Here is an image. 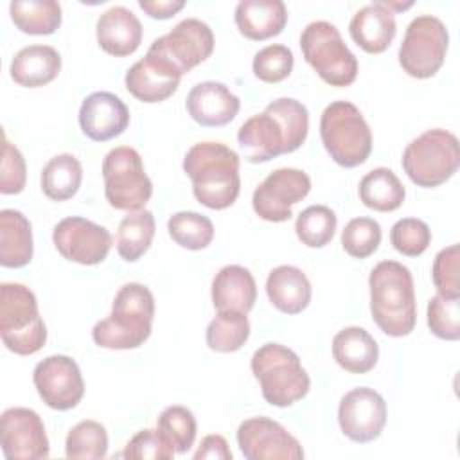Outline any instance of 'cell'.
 Returning a JSON list of instances; mask_svg holds the SVG:
<instances>
[{
  "label": "cell",
  "instance_id": "30",
  "mask_svg": "<svg viewBox=\"0 0 460 460\" xmlns=\"http://www.w3.org/2000/svg\"><path fill=\"white\" fill-rule=\"evenodd\" d=\"M358 192L363 205L377 212L397 210L406 196L401 180L388 167H376L368 171L361 178Z\"/></svg>",
  "mask_w": 460,
  "mask_h": 460
},
{
  "label": "cell",
  "instance_id": "46",
  "mask_svg": "<svg viewBox=\"0 0 460 460\" xmlns=\"http://www.w3.org/2000/svg\"><path fill=\"white\" fill-rule=\"evenodd\" d=\"M196 460H232V451L223 435H207L201 438L198 451L194 453Z\"/></svg>",
  "mask_w": 460,
  "mask_h": 460
},
{
  "label": "cell",
  "instance_id": "23",
  "mask_svg": "<svg viewBox=\"0 0 460 460\" xmlns=\"http://www.w3.org/2000/svg\"><path fill=\"white\" fill-rule=\"evenodd\" d=\"M349 32L365 52L381 54L390 47L397 32L394 13L381 2H372L356 11L349 23Z\"/></svg>",
  "mask_w": 460,
  "mask_h": 460
},
{
  "label": "cell",
  "instance_id": "37",
  "mask_svg": "<svg viewBox=\"0 0 460 460\" xmlns=\"http://www.w3.org/2000/svg\"><path fill=\"white\" fill-rule=\"evenodd\" d=\"M336 214L325 205H311L304 208L295 221L296 237L309 248H323L336 232Z\"/></svg>",
  "mask_w": 460,
  "mask_h": 460
},
{
  "label": "cell",
  "instance_id": "22",
  "mask_svg": "<svg viewBox=\"0 0 460 460\" xmlns=\"http://www.w3.org/2000/svg\"><path fill=\"white\" fill-rule=\"evenodd\" d=\"M99 47L115 58L133 54L142 41V23L124 5H113L97 18L95 25Z\"/></svg>",
  "mask_w": 460,
  "mask_h": 460
},
{
  "label": "cell",
  "instance_id": "31",
  "mask_svg": "<svg viewBox=\"0 0 460 460\" xmlns=\"http://www.w3.org/2000/svg\"><path fill=\"white\" fill-rule=\"evenodd\" d=\"M9 14L25 34L47 36L61 25V5L56 0H14L9 4Z\"/></svg>",
  "mask_w": 460,
  "mask_h": 460
},
{
  "label": "cell",
  "instance_id": "27",
  "mask_svg": "<svg viewBox=\"0 0 460 460\" xmlns=\"http://www.w3.org/2000/svg\"><path fill=\"white\" fill-rule=\"evenodd\" d=\"M266 295L280 313L298 314L311 302V282L300 268L282 264L270 271Z\"/></svg>",
  "mask_w": 460,
  "mask_h": 460
},
{
  "label": "cell",
  "instance_id": "42",
  "mask_svg": "<svg viewBox=\"0 0 460 460\" xmlns=\"http://www.w3.org/2000/svg\"><path fill=\"white\" fill-rule=\"evenodd\" d=\"M390 241L399 253L406 257H417L428 250L431 243V230L422 219L404 217L394 223L390 230Z\"/></svg>",
  "mask_w": 460,
  "mask_h": 460
},
{
  "label": "cell",
  "instance_id": "2",
  "mask_svg": "<svg viewBox=\"0 0 460 460\" xmlns=\"http://www.w3.org/2000/svg\"><path fill=\"white\" fill-rule=\"evenodd\" d=\"M183 171L192 180L194 198L207 208H228L239 196V155L221 142L194 144L183 158Z\"/></svg>",
  "mask_w": 460,
  "mask_h": 460
},
{
  "label": "cell",
  "instance_id": "7",
  "mask_svg": "<svg viewBox=\"0 0 460 460\" xmlns=\"http://www.w3.org/2000/svg\"><path fill=\"white\" fill-rule=\"evenodd\" d=\"M320 137L325 151L341 167L361 165L372 151V131L358 106L334 101L322 111Z\"/></svg>",
  "mask_w": 460,
  "mask_h": 460
},
{
  "label": "cell",
  "instance_id": "40",
  "mask_svg": "<svg viewBox=\"0 0 460 460\" xmlns=\"http://www.w3.org/2000/svg\"><path fill=\"white\" fill-rule=\"evenodd\" d=\"M428 327L429 331L447 341L460 338V298H447L435 295L428 302Z\"/></svg>",
  "mask_w": 460,
  "mask_h": 460
},
{
  "label": "cell",
  "instance_id": "47",
  "mask_svg": "<svg viewBox=\"0 0 460 460\" xmlns=\"http://www.w3.org/2000/svg\"><path fill=\"white\" fill-rule=\"evenodd\" d=\"M138 7L151 18L167 20L185 7L183 0H138Z\"/></svg>",
  "mask_w": 460,
  "mask_h": 460
},
{
  "label": "cell",
  "instance_id": "8",
  "mask_svg": "<svg viewBox=\"0 0 460 460\" xmlns=\"http://www.w3.org/2000/svg\"><path fill=\"white\" fill-rule=\"evenodd\" d=\"M402 169L419 187H438L458 169V138L446 129H428L413 138L402 153Z\"/></svg>",
  "mask_w": 460,
  "mask_h": 460
},
{
  "label": "cell",
  "instance_id": "41",
  "mask_svg": "<svg viewBox=\"0 0 460 460\" xmlns=\"http://www.w3.org/2000/svg\"><path fill=\"white\" fill-rule=\"evenodd\" d=\"M295 65L291 49L280 43L268 45L261 49L252 61L253 75L264 83H280L284 81Z\"/></svg>",
  "mask_w": 460,
  "mask_h": 460
},
{
  "label": "cell",
  "instance_id": "14",
  "mask_svg": "<svg viewBox=\"0 0 460 460\" xmlns=\"http://www.w3.org/2000/svg\"><path fill=\"white\" fill-rule=\"evenodd\" d=\"M32 381L41 401L52 410H72L84 395V381L79 365L65 354L41 359L34 367Z\"/></svg>",
  "mask_w": 460,
  "mask_h": 460
},
{
  "label": "cell",
  "instance_id": "17",
  "mask_svg": "<svg viewBox=\"0 0 460 460\" xmlns=\"http://www.w3.org/2000/svg\"><path fill=\"white\" fill-rule=\"evenodd\" d=\"M338 422L343 435L352 442H372L386 424V402L374 388H352L340 401Z\"/></svg>",
  "mask_w": 460,
  "mask_h": 460
},
{
  "label": "cell",
  "instance_id": "21",
  "mask_svg": "<svg viewBox=\"0 0 460 460\" xmlns=\"http://www.w3.org/2000/svg\"><path fill=\"white\" fill-rule=\"evenodd\" d=\"M181 75L158 58L146 54L124 77L128 92L142 102H162L169 99L180 84Z\"/></svg>",
  "mask_w": 460,
  "mask_h": 460
},
{
  "label": "cell",
  "instance_id": "35",
  "mask_svg": "<svg viewBox=\"0 0 460 460\" xmlns=\"http://www.w3.org/2000/svg\"><path fill=\"white\" fill-rule=\"evenodd\" d=\"M167 230L171 239L187 250H203L214 239L212 221L198 212L181 210L169 217Z\"/></svg>",
  "mask_w": 460,
  "mask_h": 460
},
{
  "label": "cell",
  "instance_id": "9",
  "mask_svg": "<svg viewBox=\"0 0 460 460\" xmlns=\"http://www.w3.org/2000/svg\"><path fill=\"white\" fill-rule=\"evenodd\" d=\"M300 49L307 65L331 86H349L358 75V59L345 45L338 27L325 20L305 25Z\"/></svg>",
  "mask_w": 460,
  "mask_h": 460
},
{
  "label": "cell",
  "instance_id": "10",
  "mask_svg": "<svg viewBox=\"0 0 460 460\" xmlns=\"http://www.w3.org/2000/svg\"><path fill=\"white\" fill-rule=\"evenodd\" d=\"M104 196L117 210H142L153 194V183L144 171L137 149L119 146L108 151L102 160Z\"/></svg>",
  "mask_w": 460,
  "mask_h": 460
},
{
  "label": "cell",
  "instance_id": "45",
  "mask_svg": "<svg viewBox=\"0 0 460 460\" xmlns=\"http://www.w3.org/2000/svg\"><path fill=\"white\" fill-rule=\"evenodd\" d=\"M25 160L18 147L7 140L4 135L2 144V167H0V192L2 194H18L25 187Z\"/></svg>",
  "mask_w": 460,
  "mask_h": 460
},
{
  "label": "cell",
  "instance_id": "33",
  "mask_svg": "<svg viewBox=\"0 0 460 460\" xmlns=\"http://www.w3.org/2000/svg\"><path fill=\"white\" fill-rule=\"evenodd\" d=\"M155 237V216L142 208L128 212L117 230V252L126 262L138 261L151 246Z\"/></svg>",
  "mask_w": 460,
  "mask_h": 460
},
{
  "label": "cell",
  "instance_id": "28",
  "mask_svg": "<svg viewBox=\"0 0 460 460\" xmlns=\"http://www.w3.org/2000/svg\"><path fill=\"white\" fill-rule=\"evenodd\" d=\"M332 356L343 370L350 374H367L377 363L379 347L368 331L350 325L332 338Z\"/></svg>",
  "mask_w": 460,
  "mask_h": 460
},
{
  "label": "cell",
  "instance_id": "25",
  "mask_svg": "<svg viewBox=\"0 0 460 460\" xmlns=\"http://www.w3.org/2000/svg\"><path fill=\"white\" fill-rule=\"evenodd\" d=\"M234 18L244 38L264 41L282 32L288 22V9L282 0H241L235 5Z\"/></svg>",
  "mask_w": 460,
  "mask_h": 460
},
{
  "label": "cell",
  "instance_id": "20",
  "mask_svg": "<svg viewBox=\"0 0 460 460\" xmlns=\"http://www.w3.org/2000/svg\"><path fill=\"white\" fill-rule=\"evenodd\" d=\"M185 108L192 120L207 128H219L232 122L241 108V101L226 84L203 81L187 93Z\"/></svg>",
  "mask_w": 460,
  "mask_h": 460
},
{
  "label": "cell",
  "instance_id": "43",
  "mask_svg": "<svg viewBox=\"0 0 460 460\" xmlns=\"http://www.w3.org/2000/svg\"><path fill=\"white\" fill-rule=\"evenodd\" d=\"M458 264H460L458 244H451L435 255V261L431 266V277L438 295L447 298H460Z\"/></svg>",
  "mask_w": 460,
  "mask_h": 460
},
{
  "label": "cell",
  "instance_id": "24",
  "mask_svg": "<svg viewBox=\"0 0 460 460\" xmlns=\"http://www.w3.org/2000/svg\"><path fill=\"white\" fill-rule=\"evenodd\" d=\"M210 295L217 311L248 314L257 300V284L250 270L239 264H228L216 273Z\"/></svg>",
  "mask_w": 460,
  "mask_h": 460
},
{
  "label": "cell",
  "instance_id": "13",
  "mask_svg": "<svg viewBox=\"0 0 460 460\" xmlns=\"http://www.w3.org/2000/svg\"><path fill=\"white\" fill-rule=\"evenodd\" d=\"M311 190V178L302 169L280 167L271 171L253 190L252 207L255 214L270 223L288 221L291 207Z\"/></svg>",
  "mask_w": 460,
  "mask_h": 460
},
{
  "label": "cell",
  "instance_id": "15",
  "mask_svg": "<svg viewBox=\"0 0 460 460\" xmlns=\"http://www.w3.org/2000/svg\"><path fill=\"white\" fill-rule=\"evenodd\" d=\"M52 241L66 261L83 266L102 262L113 243L111 234L104 226L79 216L61 219L52 230Z\"/></svg>",
  "mask_w": 460,
  "mask_h": 460
},
{
  "label": "cell",
  "instance_id": "3",
  "mask_svg": "<svg viewBox=\"0 0 460 460\" xmlns=\"http://www.w3.org/2000/svg\"><path fill=\"white\" fill-rule=\"evenodd\" d=\"M368 288L376 325L392 338L408 336L417 322L411 271L397 261H381L370 271Z\"/></svg>",
  "mask_w": 460,
  "mask_h": 460
},
{
  "label": "cell",
  "instance_id": "18",
  "mask_svg": "<svg viewBox=\"0 0 460 460\" xmlns=\"http://www.w3.org/2000/svg\"><path fill=\"white\" fill-rule=\"evenodd\" d=\"M2 453L7 460H41L50 453L41 417L31 408H7L2 413Z\"/></svg>",
  "mask_w": 460,
  "mask_h": 460
},
{
  "label": "cell",
  "instance_id": "19",
  "mask_svg": "<svg viewBox=\"0 0 460 460\" xmlns=\"http://www.w3.org/2000/svg\"><path fill=\"white\" fill-rule=\"evenodd\" d=\"M129 124V110L111 92L90 93L79 108L81 131L95 142H106L124 133Z\"/></svg>",
  "mask_w": 460,
  "mask_h": 460
},
{
  "label": "cell",
  "instance_id": "29",
  "mask_svg": "<svg viewBox=\"0 0 460 460\" xmlns=\"http://www.w3.org/2000/svg\"><path fill=\"white\" fill-rule=\"evenodd\" d=\"M34 253L31 221L14 208L0 212V264L4 268H23Z\"/></svg>",
  "mask_w": 460,
  "mask_h": 460
},
{
  "label": "cell",
  "instance_id": "12",
  "mask_svg": "<svg viewBox=\"0 0 460 460\" xmlns=\"http://www.w3.org/2000/svg\"><path fill=\"white\" fill-rule=\"evenodd\" d=\"M212 29L198 18H185L176 23L167 34L156 38L151 43L147 54L162 59L180 75H183L199 63H203L212 54Z\"/></svg>",
  "mask_w": 460,
  "mask_h": 460
},
{
  "label": "cell",
  "instance_id": "34",
  "mask_svg": "<svg viewBox=\"0 0 460 460\" xmlns=\"http://www.w3.org/2000/svg\"><path fill=\"white\" fill-rule=\"evenodd\" d=\"M250 336V322L244 313L217 311L216 318L207 325V345L214 352H235Z\"/></svg>",
  "mask_w": 460,
  "mask_h": 460
},
{
  "label": "cell",
  "instance_id": "26",
  "mask_svg": "<svg viewBox=\"0 0 460 460\" xmlns=\"http://www.w3.org/2000/svg\"><path fill=\"white\" fill-rule=\"evenodd\" d=\"M61 70V56L50 45H29L20 49L9 66L16 84L25 88L45 86L58 77Z\"/></svg>",
  "mask_w": 460,
  "mask_h": 460
},
{
  "label": "cell",
  "instance_id": "38",
  "mask_svg": "<svg viewBox=\"0 0 460 460\" xmlns=\"http://www.w3.org/2000/svg\"><path fill=\"white\" fill-rule=\"evenodd\" d=\"M156 429L164 435V438L174 447L176 453H187L196 438V419L192 411L185 406H167L158 420Z\"/></svg>",
  "mask_w": 460,
  "mask_h": 460
},
{
  "label": "cell",
  "instance_id": "4",
  "mask_svg": "<svg viewBox=\"0 0 460 460\" xmlns=\"http://www.w3.org/2000/svg\"><path fill=\"white\" fill-rule=\"evenodd\" d=\"M155 296L149 288L128 282L117 291L110 316L93 325L92 338L104 349H137L151 336Z\"/></svg>",
  "mask_w": 460,
  "mask_h": 460
},
{
  "label": "cell",
  "instance_id": "11",
  "mask_svg": "<svg viewBox=\"0 0 460 460\" xmlns=\"http://www.w3.org/2000/svg\"><path fill=\"white\" fill-rule=\"evenodd\" d=\"M447 43L449 32L444 22L433 14H420L406 27L399 47V65L408 75L428 79L440 70Z\"/></svg>",
  "mask_w": 460,
  "mask_h": 460
},
{
  "label": "cell",
  "instance_id": "5",
  "mask_svg": "<svg viewBox=\"0 0 460 460\" xmlns=\"http://www.w3.org/2000/svg\"><path fill=\"white\" fill-rule=\"evenodd\" d=\"M252 372L268 404L286 408L307 395L311 379L295 350L280 343H264L252 356Z\"/></svg>",
  "mask_w": 460,
  "mask_h": 460
},
{
  "label": "cell",
  "instance_id": "6",
  "mask_svg": "<svg viewBox=\"0 0 460 460\" xmlns=\"http://www.w3.org/2000/svg\"><path fill=\"white\" fill-rule=\"evenodd\" d=\"M0 336L4 345L18 356L36 354L47 341L38 300L23 284L4 282L0 286Z\"/></svg>",
  "mask_w": 460,
  "mask_h": 460
},
{
  "label": "cell",
  "instance_id": "39",
  "mask_svg": "<svg viewBox=\"0 0 460 460\" xmlns=\"http://www.w3.org/2000/svg\"><path fill=\"white\" fill-rule=\"evenodd\" d=\"M381 243V226L372 217H354L341 232V246L354 259L370 257Z\"/></svg>",
  "mask_w": 460,
  "mask_h": 460
},
{
  "label": "cell",
  "instance_id": "16",
  "mask_svg": "<svg viewBox=\"0 0 460 460\" xmlns=\"http://www.w3.org/2000/svg\"><path fill=\"white\" fill-rule=\"evenodd\" d=\"M237 444L248 460H300L304 449L300 442L277 420L252 417L239 424Z\"/></svg>",
  "mask_w": 460,
  "mask_h": 460
},
{
  "label": "cell",
  "instance_id": "32",
  "mask_svg": "<svg viewBox=\"0 0 460 460\" xmlns=\"http://www.w3.org/2000/svg\"><path fill=\"white\" fill-rule=\"evenodd\" d=\"M83 167L81 162L70 155L61 153L52 156L41 171V190L52 201L70 199L81 187Z\"/></svg>",
  "mask_w": 460,
  "mask_h": 460
},
{
  "label": "cell",
  "instance_id": "1",
  "mask_svg": "<svg viewBox=\"0 0 460 460\" xmlns=\"http://www.w3.org/2000/svg\"><path fill=\"white\" fill-rule=\"evenodd\" d=\"M309 111L291 97L270 102L262 113L243 122L237 131L239 147L248 162L261 164L296 151L307 138Z\"/></svg>",
  "mask_w": 460,
  "mask_h": 460
},
{
  "label": "cell",
  "instance_id": "48",
  "mask_svg": "<svg viewBox=\"0 0 460 460\" xmlns=\"http://www.w3.org/2000/svg\"><path fill=\"white\" fill-rule=\"evenodd\" d=\"M381 4L388 9V11H404V9H408V7H411L413 5V2H406V4H401V2H386V0H381Z\"/></svg>",
  "mask_w": 460,
  "mask_h": 460
},
{
  "label": "cell",
  "instance_id": "36",
  "mask_svg": "<svg viewBox=\"0 0 460 460\" xmlns=\"http://www.w3.org/2000/svg\"><path fill=\"white\" fill-rule=\"evenodd\" d=\"M66 458L72 460H97L108 453L106 428L97 420H81L66 435Z\"/></svg>",
  "mask_w": 460,
  "mask_h": 460
},
{
  "label": "cell",
  "instance_id": "44",
  "mask_svg": "<svg viewBox=\"0 0 460 460\" xmlns=\"http://www.w3.org/2000/svg\"><path fill=\"white\" fill-rule=\"evenodd\" d=\"M174 447L164 438L158 429L138 431L124 447V458H144V460H169L174 456Z\"/></svg>",
  "mask_w": 460,
  "mask_h": 460
}]
</instances>
